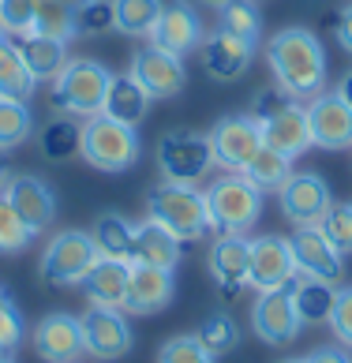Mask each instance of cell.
Segmentation results:
<instances>
[{
    "label": "cell",
    "instance_id": "6da1fadb",
    "mask_svg": "<svg viewBox=\"0 0 352 363\" xmlns=\"http://www.w3.org/2000/svg\"><path fill=\"white\" fill-rule=\"evenodd\" d=\"M266 64L292 101H311L326 90V49L307 26H285L270 38Z\"/></svg>",
    "mask_w": 352,
    "mask_h": 363
},
{
    "label": "cell",
    "instance_id": "7a4b0ae2",
    "mask_svg": "<svg viewBox=\"0 0 352 363\" xmlns=\"http://www.w3.org/2000/svg\"><path fill=\"white\" fill-rule=\"evenodd\" d=\"M146 218H154L158 225H165L176 240L195 244L214 233L210 225V203L207 191H199L192 184H158L146 191Z\"/></svg>",
    "mask_w": 352,
    "mask_h": 363
},
{
    "label": "cell",
    "instance_id": "3957f363",
    "mask_svg": "<svg viewBox=\"0 0 352 363\" xmlns=\"http://www.w3.org/2000/svg\"><path fill=\"white\" fill-rule=\"evenodd\" d=\"M113 72L101 60H87V57H72L64 64V72L53 79V113L75 116V120H90L101 113L105 105V90H109Z\"/></svg>",
    "mask_w": 352,
    "mask_h": 363
},
{
    "label": "cell",
    "instance_id": "277c9868",
    "mask_svg": "<svg viewBox=\"0 0 352 363\" xmlns=\"http://www.w3.org/2000/svg\"><path fill=\"white\" fill-rule=\"evenodd\" d=\"M207 203L218 236H248L263 213V191L243 172H225L207 187Z\"/></svg>",
    "mask_w": 352,
    "mask_h": 363
},
{
    "label": "cell",
    "instance_id": "5b68a950",
    "mask_svg": "<svg viewBox=\"0 0 352 363\" xmlns=\"http://www.w3.org/2000/svg\"><path fill=\"white\" fill-rule=\"evenodd\" d=\"M143 154L139 131L128 124H116L105 113L83 120V150L79 157L98 172H128Z\"/></svg>",
    "mask_w": 352,
    "mask_h": 363
},
{
    "label": "cell",
    "instance_id": "8992f818",
    "mask_svg": "<svg viewBox=\"0 0 352 363\" xmlns=\"http://www.w3.org/2000/svg\"><path fill=\"white\" fill-rule=\"evenodd\" d=\"M101 259L94 236L83 228H64L45 244L42 259H38V277L49 289H75L83 285V277L90 274V266Z\"/></svg>",
    "mask_w": 352,
    "mask_h": 363
},
{
    "label": "cell",
    "instance_id": "52a82bcc",
    "mask_svg": "<svg viewBox=\"0 0 352 363\" xmlns=\"http://www.w3.org/2000/svg\"><path fill=\"white\" fill-rule=\"evenodd\" d=\"M158 169L169 184H192L199 187L202 180L214 172V146L210 135H199V131H187V128H172L158 139Z\"/></svg>",
    "mask_w": 352,
    "mask_h": 363
},
{
    "label": "cell",
    "instance_id": "ba28073f",
    "mask_svg": "<svg viewBox=\"0 0 352 363\" xmlns=\"http://www.w3.org/2000/svg\"><path fill=\"white\" fill-rule=\"evenodd\" d=\"M210 146H214V161L225 172H243L248 161L263 150V124L251 113H229L221 116L210 131Z\"/></svg>",
    "mask_w": 352,
    "mask_h": 363
},
{
    "label": "cell",
    "instance_id": "9c48e42d",
    "mask_svg": "<svg viewBox=\"0 0 352 363\" xmlns=\"http://www.w3.org/2000/svg\"><path fill=\"white\" fill-rule=\"evenodd\" d=\"M83 345H87V356L90 359H101V363H113V359H124L135 345V333H131V322L120 307H87L83 315Z\"/></svg>",
    "mask_w": 352,
    "mask_h": 363
},
{
    "label": "cell",
    "instance_id": "30bf717a",
    "mask_svg": "<svg viewBox=\"0 0 352 363\" xmlns=\"http://www.w3.org/2000/svg\"><path fill=\"white\" fill-rule=\"evenodd\" d=\"M31 348H34V356L45 359V363H79L87 356L83 322H79V315L49 311L45 318H38V326L31 330Z\"/></svg>",
    "mask_w": 352,
    "mask_h": 363
},
{
    "label": "cell",
    "instance_id": "8fae6325",
    "mask_svg": "<svg viewBox=\"0 0 352 363\" xmlns=\"http://www.w3.org/2000/svg\"><path fill=\"white\" fill-rule=\"evenodd\" d=\"M292 277H296V262H292L289 236H277V233L255 236L248 247V285L255 292H274V289H285Z\"/></svg>",
    "mask_w": 352,
    "mask_h": 363
},
{
    "label": "cell",
    "instance_id": "7c38bea8",
    "mask_svg": "<svg viewBox=\"0 0 352 363\" xmlns=\"http://www.w3.org/2000/svg\"><path fill=\"white\" fill-rule=\"evenodd\" d=\"M289 247L300 277H319V281H330V285L345 277V255L330 244L319 225H300L289 236Z\"/></svg>",
    "mask_w": 352,
    "mask_h": 363
},
{
    "label": "cell",
    "instance_id": "4fadbf2b",
    "mask_svg": "<svg viewBox=\"0 0 352 363\" xmlns=\"http://www.w3.org/2000/svg\"><path fill=\"white\" fill-rule=\"evenodd\" d=\"M251 330L255 337L270 348H285L300 337L304 322L292 307V296H289V285L285 289H274V292H259V300L251 307Z\"/></svg>",
    "mask_w": 352,
    "mask_h": 363
},
{
    "label": "cell",
    "instance_id": "5bb4252c",
    "mask_svg": "<svg viewBox=\"0 0 352 363\" xmlns=\"http://www.w3.org/2000/svg\"><path fill=\"white\" fill-rule=\"evenodd\" d=\"M281 213L292 221V228L300 225H319L326 218V210L334 206V191L319 172H292L277 191Z\"/></svg>",
    "mask_w": 352,
    "mask_h": 363
},
{
    "label": "cell",
    "instance_id": "9a60e30c",
    "mask_svg": "<svg viewBox=\"0 0 352 363\" xmlns=\"http://www.w3.org/2000/svg\"><path fill=\"white\" fill-rule=\"evenodd\" d=\"M135 83L154 98H176L187 86V72H184V57H172V52L158 49V45H143L135 49L131 57V72Z\"/></svg>",
    "mask_w": 352,
    "mask_h": 363
},
{
    "label": "cell",
    "instance_id": "2e32d148",
    "mask_svg": "<svg viewBox=\"0 0 352 363\" xmlns=\"http://www.w3.org/2000/svg\"><path fill=\"white\" fill-rule=\"evenodd\" d=\"M304 109L311 124V143L319 150H352V109L334 90H322Z\"/></svg>",
    "mask_w": 352,
    "mask_h": 363
},
{
    "label": "cell",
    "instance_id": "e0dca14e",
    "mask_svg": "<svg viewBox=\"0 0 352 363\" xmlns=\"http://www.w3.org/2000/svg\"><path fill=\"white\" fill-rule=\"evenodd\" d=\"M150 45L172 52V57H187L192 49L202 45V19L187 0H165L161 16L150 30Z\"/></svg>",
    "mask_w": 352,
    "mask_h": 363
},
{
    "label": "cell",
    "instance_id": "ac0fdd59",
    "mask_svg": "<svg viewBox=\"0 0 352 363\" xmlns=\"http://www.w3.org/2000/svg\"><path fill=\"white\" fill-rule=\"evenodd\" d=\"M4 195H8V203L16 206V213L34 228V236H42L45 228L57 221V191L42 180V177H34V172H19V177H11L8 187H4Z\"/></svg>",
    "mask_w": 352,
    "mask_h": 363
},
{
    "label": "cell",
    "instance_id": "d6986e66",
    "mask_svg": "<svg viewBox=\"0 0 352 363\" xmlns=\"http://www.w3.org/2000/svg\"><path fill=\"white\" fill-rule=\"evenodd\" d=\"M172 296H176V270H158V266L131 262L124 315H139V318L158 315L172 303Z\"/></svg>",
    "mask_w": 352,
    "mask_h": 363
},
{
    "label": "cell",
    "instance_id": "ffe728a7",
    "mask_svg": "<svg viewBox=\"0 0 352 363\" xmlns=\"http://www.w3.org/2000/svg\"><path fill=\"white\" fill-rule=\"evenodd\" d=\"M255 45L259 42H248V38L214 30L207 42H202V72H207L214 83H236V79L251 68Z\"/></svg>",
    "mask_w": 352,
    "mask_h": 363
},
{
    "label": "cell",
    "instance_id": "44dd1931",
    "mask_svg": "<svg viewBox=\"0 0 352 363\" xmlns=\"http://www.w3.org/2000/svg\"><path fill=\"white\" fill-rule=\"evenodd\" d=\"M248 247H251L248 236H214L210 244L207 266L225 300H236L248 285Z\"/></svg>",
    "mask_w": 352,
    "mask_h": 363
},
{
    "label": "cell",
    "instance_id": "7402d4cb",
    "mask_svg": "<svg viewBox=\"0 0 352 363\" xmlns=\"http://www.w3.org/2000/svg\"><path fill=\"white\" fill-rule=\"evenodd\" d=\"M263 143L270 146V150L285 154L289 161L307 154L311 146V124H307V109L304 101H289L281 113H274L270 120H263Z\"/></svg>",
    "mask_w": 352,
    "mask_h": 363
},
{
    "label": "cell",
    "instance_id": "603a6c76",
    "mask_svg": "<svg viewBox=\"0 0 352 363\" xmlns=\"http://www.w3.org/2000/svg\"><path fill=\"white\" fill-rule=\"evenodd\" d=\"M184 259V240H176L165 225L146 218L135 225V244H131V262L139 266H158V270H176Z\"/></svg>",
    "mask_w": 352,
    "mask_h": 363
},
{
    "label": "cell",
    "instance_id": "cb8c5ba5",
    "mask_svg": "<svg viewBox=\"0 0 352 363\" xmlns=\"http://www.w3.org/2000/svg\"><path fill=\"white\" fill-rule=\"evenodd\" d=\"M128 277H131V262L105 259V255H101V259L90 266V274L83 277L87 303H94V307H120V311H124Z\"/></svg>",
    "mask_w": 352,
    "mask_h": 363
},
{
    "label": "cell",
    "instance_id": "d4e9b609",
    "mask_svg": "<svg viewBox=\"0 0 352 363\" xmlns=\"http://www.w3.org/2000/svg\"><path fill=\"white\" fill-rule=\"evenodd\" d=\"M101 113L116 120V124H128V128H139L146 113H150V94H146L131 75H113L109 79V90H105V105Z\"/></svg>",
    "mask_w": 352,
    "mask_h": 363
},
{
    "label": "cell",
    "instance_id": "484cf974",
    "mask_svg": "<svg viewBox=\"0 0 352 363\" xmlns=\"http://www.w3.org/2000/svg\"><path fill=\"white\" fill-rule=\"evenodd\" d=\"M19 49V57L26 60V68H31V75L38 79V83H53L60 72H64V64L72 60L67 57V42H57V38H42V34H19V38H11Z\"/></svg>",
    "mask_w": 352,
    "mask_h": 363
},
{
    "label": "cell",
    "instance_id": "4316f807",
    "mask_svg": "<svg viewBox=\"0 0 352 363\" xmlns=\"http://www.w3.org/2000/svg\"><path fill=\"white\" fill-rule=\"evenodd\" d=\"M289 296H292V307H296V315H300L304 326H322V322H330L334 300H337V285L296 274L289 281Z\"/></svg>",
    "mask_w": 352,
    "mask_h": 363
},
{
    "label": "cell",
    "instance_id": "83f0119b",
    "mask_svg": "<svg viewBox=\"0 0 352 363\" xmlns=\"http://www.w3.org/2000/svg\"><path fill=\"white\" fill-rule=\"evenodd\" d=\"M38 150L49 161H72L83 150V124L75 116H53L49 124L38 131Z\"/></svg>",
    "mask_w": 352,
    "mask_h": 363
},
{
    "label": "cell",
    "instance_id": "f1b7e54d",
    "mask_svg": "<svg viewBox=\"0 0 352 363\" xmlns=\"http://www.w3.org/2000/svg\"><path fill=\"white\" fill-rule=\"evenodd\" d=\"M38 90V79L31 75L26 60L19 57L16 42L8 34H0V98L11 101H31V94Z\"/></svg>",
    "mask_w": 352,
    "mask_h": 363
},
{
    "label": "cell",
    "instance_id": "f546056e",
    "mask_svg": "<svg viewBox=\"0 0 352 363\" xmlns=\"http://www.w3.org/2000/svg\"><path fill=\"white\" fill-rule=\"evenodd\" d=\"M83 0H34V26L31 34L57 38V42H72L75 30V8Z\"/></svg>",
    "mask_w": 352,
    "mask_h": 363
},
{
    "label": "cell",
    "instance_id": "4dcf8cb0",
    "mask_svg": "<svg viewBox=\"0 0 352 363\" xmlns=\"http://www.w3.org/2000/svg\"><path fill=\"white\" fill-rule=\"evenodd\" d=\"M94 244H98V251L105 255V259H124L131 262V244H135V225L124 218V213H101L98 221H94L90 228Z\"/></svg>",
    "mask_w": 352,
    "mask_h": 363
},
{
    "label": "cell",
    "instance_id": "1f68e13d",
    "mask_svg": "<svg viewBox=\"0 0 352 363\" xmlns=\"http://www.w3.org/2000/svg\"><path fill=\"white\" fill-rule=\"evenodd\" d=\"M161 8H165V0H113L116 30L128 38H150Z\"/></svg>",
    "mask_w": 352,
    "mask_h": 363
},
{
    "label": "cell",
    "instance_id": "d6a6232c",
    "mask_svg": "<svg viewBox=\"0 0 352 363\" xmlns=\"http://www.w3.org/2000/svg\"><path fill=\"white\" fill-rule=\"evenodd\" d=\"M31 135H34L31 101L0 98V154H4V150H19Z\"/></svg>",
    "mask_w": 352,
    "mask_h": 363
},
{
    "label": "cell",
    "instance_id": "836d02e7",
    "mask_svg": "<svg viewBox=\"0 0 352 363\" xmlns=\"http://www.w3.org/2000/svg\"><path fill=\"white\" fill-rule=\"evenodd\" d=\"M243 177L259 187L263 195H266V191H281V184L292 177V161H289L285 154H277V150H270V146H263V150L248 161Z\"/></svg>",
    "mask_w": 352,
    "mask_h": 363
},
{
    "label": "cell",
    "instance_id": "e575fe53",
    "mask_svg": "<svg viewBox=\"0 0 352 363\" xmlns=\"http://www.w3.org/2000/svg\"><path fill=\"white\" fill-rule=\"evenodd\" d=\"M218 30L248 38V42H259L263 38V16L255 8V0H229L218 8Z\"/></svg>",
    "mask_w": 352,
    "mask_h": 363
},
{
    "label": "cell",
    "instance_id": "d590c367",
    "mask_svg": "<svg viewBox=\"0 0 352 363\" xmlns=\"http://www.w3.org/2000/svg\"><path fill=\"white\" fill-rule=\"evenodd\" d=\"M199 341L207 345V352H210L214 359L236 352V345H240V326H236V318L229 315V311L207 315V322L199 326Z\"/></svg>",
    "mask_w": 352,
    "mask_h": 363
},
{
    "label": "cell",
    "instance_id": "8d00e7d4",
    "mask_svg": "<svg viewBox=\"0 0 352 363\" xmlns=\"http://www.w3.org/2000/svg\"><path fill=\"white\" fill-rule=\"evenodd\" d=\"M34 244V228L26 225L16 206L8 203V195L0 191V255H19Z\"/></svg>",
    "mask_w": 352,
    "mask_h": 363
},
{
    "label": "cell",
    "instance_id": "74e56055",
    "mask_svg": "<svg viewBox=\"0 0 352 363\" xmlns=\"http://www.w3.org/2000/svg\"><path fill=\"white\" fill-rule=\"evenodd\" d=\"M23 337H26V318H23L11 289L0 285V352H16Z\"/></svg>",
    "mask_w": 352,
    "mask_h": 363
},
{
    "label": "cell",
    "instance_id": "f35d334b",
    "mask_svg": "<svg viewBox=\"0 0 352 363\" xmlns=\"http://www.w3.org/2000/svg\"><path fill=\"white\" fill-rule=\"evenodd\" d=\"M158 363H214V356L199 341V333H176L158 348Z\"/></svg>",
    "mask_w": 352,
    "mask_h": 363
},
{
    "label": "cell",
    "instance_id": "ab89813d",
    "mask_svg": "<svg viewBox=\"0 0 352 363\" xmlns=\"http://www.w3.org/2000/svg\"><path fill=\"white\" fill-rule=\"evenodd\" d=\"M75 30L79 34H109V30H116L113 0H83V4L75 8Z\"/></svg>",
    "mask_w": 352,
    "mask_h": 363
},
{
    "label": "cell",
    "instance_id": "60d3db41",
    "mask_svg": "<svg viewBox=\"0 0 352 363\" xmlns=\"http://www.w3.org/2000/svg\"><path fill=\"white\" fill-rule=\"evenodd\" d=\"M319 228L341 255H352V203H334L326 218L319 221Z\"/></svg>",
    "mask_w": 352,
    "mask_h": 363
},
{
    "label": "cell",
    "instance_id": "b9f144b4",
    "mask_svg": "<svg viewBox=\"0 0 352 363\" xmlns=\"http://www.w3.org/2000/svg\"><path fill=\"white\" fill-rule=\"evenodd\" d=\"M34 26V0H0V30L8 38L31 34Z\"/></svg>",
    "mask_w": 352,
    "mask_h": 363
},
{
    "label": "cell",
    "instance_id": "7bdbcfd3",
    "mask_svg": "<svg viewBox=\"0 0 352 363\" xmlns=\"http://www.w3.org/2000/svg\"><path fill=\"white\" fill-rule=\"evenodd\" d=\"M330 330L337 345H345L352 352V285L337 289V300H334V311H330Z\"/></svg>",
    "mask_w": 352,
    "mask_h": 363
},
{
    "label": "cell",
    "instance_id": "ee69618b",
    "mask_svg": "<svg viewBox=\"0 0 352 363\" xmlns=\"http://www.w3.org/2000/svg\"><path fill=\"white\" fill-rule=\"evenodd\" d=\"M289 101H292V98H289V94L281 90V86H263V90H259V94H255V98H251L248 113H251V116H255V120H259V124H263V120H270L274 113H281V109H285Z\"/></svg>",
    "mask_w": 352,
    "mask_h": 363
},
{
    "label": "cell",
    "instance_id": "f6af8a7d",
    "mask_svg": "<svg viewBox=\"0 0 352 363\" xmlns=\"http://www.w3.org/2000/svg\"><path fill=\"white\" fill-rule=\"evenodd\" d=\"M307 363H352V352L345 345H322V348H315L311 356H304Z\"/></svg>",
    "mask_w": 352,
    "mask_h": 363
},
{
    "label": "cell",
    "instance_id": "bcb514c9",
    "mask_svg": "<svg viewBox=\"0 0 352 363\" xmlns=\"http://www.w3.org/2000/svg\"><path fill=\"white\" fill-rule=\"evenodd\" d=\"M334 38H337V45L352 57V4L341 8V16H337V23H334Z\"/></svg>",
    "mask_w": 352,
    "mask_h": 363
},
{
    "label": "cell",
    "instance_id": "7dc6e473",
    "mask_svg": "<svg viewBox=\"0 0 352 363\" xmlns=\"http://www.w3.org/2000/svg\"><path fill=\"white\" fill-rule=\"evenodd\" d=\"M334 94H337V98H341L345 105H348V109H352V68L341 75V79H337V86H334Z\"/></svg>",
    "mask_w": 352,
    "mask_h": 363
},
{
    "label": "cell",
    "instance_id": "c3c4849f",
    "mask_svg": "<svg viewBox=\"0 0 352 363\" xmlns=\"http://www.w3.org/2000/svg\"><path fill=\"white\" fill-rule=\"evenodd\" d=\"M8 180H11V169H8V161L0 157V191H4V187H8Z\"/></svg>",
    "mask_w": 352,
    "mask_h": 363
},
{
    "label": "cell",
    "instance_id": "681fc988",
    "mask_svg": "<svg viewBox=\"0 0 352 363\" xmlns=\"http://www.w3.org/2000/svg\"><path fill=\"white\" fill-rule=\"evenodd\" d=\"M199 4H207V8H221V4H229V0H199Z\"/></svg>",
    "mask_w": 352,
    "mask_h": 363
},
{
    "label": "cell",
    "instance_id": "f907efd6",
    "mask_svg": "<svg viewBox=\"0 0 352 363\" xmlns=\"http://www.w3.org/2000/svg\"><path fill=\"white\" fill-rule=\"evenodd\" d=\"M0 363H16V359H11V352H0Z\"/></svg>",
    "mask_w": 352,
    "mask_h": 363
},
{
    "label": "cell",
    "instance_id": "816d5d0a",
    "mask_svg": "<svg viewBox=\"0 0 352 363\" xmlns=\"http://www.w3.org/2000/svg\"><path fill=\"white\" fill-rule=\"evenodd\" d=\"M281 363H307V359H281Z\"/></svg>",
    "mask_w": 352,
    "mask_h": 363
},
{
    "label": "cell",
    "instance_id": "f5cc1de1",
    "mask_svg": "<svg viewBox=\"0 0 352 363\" xmlns=\"http://www.w3.org/2000/svg\"><path fill=\"white\" fill-rule=\"evenodd\" d=\"M0 34H4V30H0Z\"/></svg>",
    "mask_w": 352,
    "mask_h": 363
}]
</instances>
